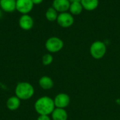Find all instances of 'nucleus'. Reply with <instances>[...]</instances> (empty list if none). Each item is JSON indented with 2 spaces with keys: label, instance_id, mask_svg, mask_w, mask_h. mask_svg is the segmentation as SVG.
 Returning <instances> with one entry per match:
<instances>
[{
  "label": "nucleus",
  "instance_id": "f257e3e1",
  "mask_svg": "<svg viewBox=\"0 0 120 120\" xmlns=\"http://www.w3.org/2000/svg\"><path fill=\"white\" fill-rule=\"evenodd\" d=\"M34 108L37 113L39 115H51L56 108L53 99L47 96L39 98L35 101Z\"/></svg>",
  "mask_w": 120,
  "mask_h": 120
},
{
  "label": "nucleus",
  "instance_id": "f03ea898",
  "mask_svg": "<svg viewBox=\"0 0 120 120\" xmlns=\"http://www.w3.org/2000/svg\"><path fill=\"white\" fill-rule=\"evenodd\" d=\"M15 94L22 101L29 100L34 96V89L33 86L28 82H19L15 86Z\"/></svg>",
  "mask_w": 120,
  "mask_h": 120
},
{
  "label": "nucleus",
  "instance_id": "7ed1b4c3",
  "mask_svg": "<svg viewBox=\"0 0 120 120\" xmlns=\"http://www.w3.org/2000/svg\"><path fill=\"white\" fill-rule=\"evenodd\" d=\"M107 52V46L105 42L97 40L94 41L89 48L90 55L96 60H100L103 58Z\"/></svg>",
  "mask_w": 120,
  "mask_h": 120
},
{
  "label": "nucleus",
  "instance_id": "20e7f679",
  "mask_svg": "<svg viewBox=\"0 0 120 120\" xmlns=\"http://www.w3.org/2000/svg\"><path fill=\"white\" fill-rule=\"evenodd\" d=\"M64 47V41L58 37H51L45 42V48L50 53L60 51Z\"/></svg>",
  "mask_w": 120,
  "mask_h": 120
},
{
  "label": "nucleus",
  "instance_id": "39448f33",
  "mask_svg": "<svg viewBox=\"0 0 120 120\" xmlns=\"http://www.w3.org/2000/svg\"><path fill=\"white\" fill-rule=\"evenodd\" d=\"M57 24L63 28H69L75 22V17L69 11L60 13L56 20Z\"/></svg>",
  "mask_w": 120,
  "mask_h": 120
},
{
  "label": "nucleus",
  "instance_id": "423d86ee",
  "mask_svg": "<svg viewBox=\"0 0 120 120\" xmlns=\"http://www.w3.org/2000/svg\"><path fill=\"white\" fill-rule=\"evenodd\" d=\"M32 0H16V11L21 15L29 14L34 8Z\"/></svg>",
  "mask_w": 120,
  "mask_h": 120
},
{
  "label": "nucleus",
  "instance_id": "0eeeda50",
  "mask_svg": "<svg viewBox=\"0 0 120 120\" xmlns=\"http://www.w3.org/2000/svg\"><path fill=\"white\" fill-rule=\"evenodd\" d=\"M34 25V19L30 14L21 15L18 20V25L22 30L28 31L33 28Z\"/></svg>",
  "mask_w": 120,
  "mask_h": 120
},
{
  "label": "nucleus",
  "instance_id": "6e6552de",
  "mask_svg": "<svg viewBox=\"0 0 120 120\" xmlns=\"http://www.w3.org/2000/svg\"><path fill=\"white\" fill-rule=\"evenodd\" d=\"M53 101H54L56 108L65 109L70 105V98L69 95H68L67 94L60 93L55 96Z\"/></svg>",
  "mask_w": 120,
  "mask_h": 120
},
{
  "label": "nucleus",
  "instance_id": "1a4fd4ad",
  "mask_svg": "<svg viewBox=\"0 0 120 120\" xmlns=\"http://www.w3.org/2000/svg\"><path fill=\"white\" fill-rule=\"evenodd\" d=\"M70 1L69 0H53L52 7L55 8L58 13L67 12L69 11Z\"/></svg>",
  "mask_w": 120,
  "mask_h": 120
},
{
  "label": "nucleus",
  "instance_id": "9d476101",
  "mask_svg": "<svg viewBox=\"0 0 120 120\" xmlns=\"http://www.w3.org/2000/svg\"><path fill=\"white\" fill-rule=\"evenodd\" d=\"M0 8L5 13L16 11V0H0Z\"/></svg>",
  "mask_w": 120,
  "mask_h": 120
},
{
  "label": "nucleus",
  "instance_id": "9b49d317",
  "mask_svg": "<svg viewBox=\"0 0 120 120\" xmlns=\"http://www.w3.org/2000/svg\"><path fill=\"white\" fill-rule=\"evenodd\" d=\"M51 115L52 120H68V112L64 108H56Z\"/></svg>",
  "mask_w": 120,
  "mask_h": 120
},
{
  "label": "nucleus",
  "instance_id": "f8f14e48",
  "mask_svg": "<svg viewBox=\"0 0 120 120\" xmlns=\"http://www.w3.org/2000/svg\"><path fill=\"white\" fill-rule=\"evenodd\" d=\"M20 99L18 98L16 96H11L6 101V107L11 111H15L18 110L20 106Z\"/></svg>",
  "mask_w": 120,
  "mask_h": 120
},
{
  "label": "nucleus",
  "instance_id": "ddd939ff",
  "mask_svg": "<svg viewBox=\"0 0 120 120\" xmlns=\"http://www.w3.org/2000/svg\"><path fill=\"white\" fill-rule=\"evenodd\" d=\"M39 86L44 90H49L53 87L54 82L49 76H42L39 80Z\"/></svg>",
  "mask_w": 120,
  "mask_h": 120
},
{
  "label": "nucleus",
  "instance_id": "4468645a",
  "mask_svg": "<svg viewBox=\"0 0 120 120\" xmlns=\"http://www.w3.org/2000/svg\"><path fill=\"white\" fill-rule=\"evenodd\" d=\"M83 8L87 11H93L96 10L99 5V0H81Z\"/></svg>",
  "mask_w": 120,
  "mask_h": 120
},
{
  "label": "nucleus",
  "instance_id": "2eb2a0df",
  "mask_svg": "<svg viewBox=\"0 0 120 120\" xmlns=\"http://www.w3.org/2000/svg\"><path fill=\"white\" fill-rule=\"evenodd\" d=\"M84 8L83 6L81 4L80 1H75V2H72L70 3V8H69V12L74 16L75 15H80Z\"/></svg>",
  "mask_w": 120,
  "mask_h": 120
},
{
  "label": "nucleus",
  "instance_id": "dca6fc26",
  "mask_svg": "<svg viewBox=\"0 0 120 120\" xmlns=\"http://www.w3.org/2000/svg\"><path fill=\"white\" fill-rule=\"evenodd\" d=\"M58 14L59 13L57 12V11L51 6L46 9L45 12V18L49 22H55L58 18Z\"/></svg>",
  "mask_w": 120,
  "mask_h": 120
},
{
  "label": "nucleus",
  "instance_id": "f3484780",
  "mask_svg": "<svg viewBox=\"0 0 120 120\" xmlns=\"http://www.w3.org/2000/svg\"><path fill=\"white\" fill-rule=\"evenodd\" d=\"M53 57L52 54L50 53H46L42 56L41 62L44 65H46V66L49 65L53 63Z\"/></svg>",
  "mask_w": 120,
  "mask_h": 120
},
{
  "label": "nucleus",
  "instance_id": "a211bd4d",
  "mask_svg": "<svg viewBox=\"0 0 120 120\" xmlns=\"http://www.w3.org/2000/svg\"><path fill=\"white\" fill-rule=\"evenodd\" d=\"M37 120H52L49 115H39Z\"/></svg>",
  "mask_w": 120,
  "mask_h": 120
},
{
  "label": "nucleus",
  "instance_id": "6ab92c4d",
  "mask_svg": "<svg viewBox=\"0 0 120 120\" xmlns=\"http://www.w3.org/2000/svg\"><path fill=\"white\" fill-rule=\"evenodd\" d=\"M32 1L34 5H39L44 1V0H32Z\"/></svg>",
  "mask_w": 120,
  "mask_h": 120
},
{
  "label": "nucleus",
  "instance_id": "aec40b11",
  "mask_svg": "<svg viewBox=\"0 0 120 120\" xmlns=\"http://www.w3.org/2000/svg\"><path fill=\"white\" fill-rule=\"evenodd\" d=\"M2 16H3V11H2V10L0 8V18H1Z\"/></svg>",
  "mask_w": 120,
  "mask_h": 120
},
{
  "label": "nucleus",
  "instance_id": "412c9836",
  "mask_svg": "<svg viewBox=\"0 0 120 120\" xmlns=\"http://www.w3.org/2000/svg\"><path fill=\"white\" fill-rule=\"evenodd\" d=\"M70 1V3L72 2H75V1H81V0H69Z\"/></svg>",
  "mask_w": 120,
  "mask_h": 120
}]
</instances>
